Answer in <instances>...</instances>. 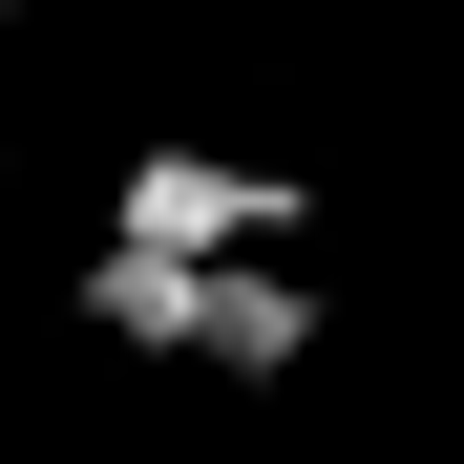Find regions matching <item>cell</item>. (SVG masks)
I'll use <instances>...</instances> for the list:
<instances>
[{
    "mask_svg": "<svg viewBox=\"0 0 464 464\" xmlns=\"http://www.w3.org/2000/svg\"><path fill=\"white\" fill-rule=\"evenodd\" d=\"M85 317L127 359H190V380H295L317 359V275L275 254H169V232H106L85 254Z\"/></svg>",
    "mask_w": 464,
    "mask_h": 464,
    "instance_id": "6da1fadb",
    "label": "cell"
},
{
    "mask_svg": "<svg viewBox=\"0 0 464 464\" xmlns=\"http://www.w3.org/2000/svg\"><path fill=\"white\" fill-rule=\"evenodd\" d=\"M295 169H232V148H127V190H106V232H169V254H295Z\"/></svg>",
    "mask_w": 464,
    "mask_h": 464,
    "instance_id": "7a4b0ae2",
    "label": "cell"
}]
</instances>
